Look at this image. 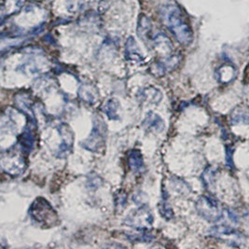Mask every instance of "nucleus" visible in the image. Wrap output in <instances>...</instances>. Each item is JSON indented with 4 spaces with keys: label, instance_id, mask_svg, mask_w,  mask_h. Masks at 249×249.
Masks as SVG:
<instances>
[{
    "label": "nucleus",
    "instance_id": "nucleus-27",
    "mask_svg": "<svg viewBox=\"0 0 249 249\" xmlns=\"http://www.w3.org/2000/svg\"><path fill=\"white\" fill-rule=\"evenodd\" d=\"M172 184H173L175 190L178 193H188L190 192V188H189L188 184H186L185 181H183L181 179L177 178L176 180H173Z\"/></svg>",
    "mask_w": 249,
    "mask_h": 249
},
{
    "label": "nucleus",
    "instance_id": "nucleus-11",
    "mask_svg": "<svg viewBox=\"0 0 249 249\" xmlns=\"http://www.w3.org/2000/svg\"><path fill=\"white\" fill-rule=\"evenodd\" d=\"M125 58L127 61L132 63H142L144 56L133 36H129L125 43Z\"/></svg>",
    "mask_w": 249,
    "mask_h": 249
},
{
    "label": "nucleus",
    "instance_id": "nucleus-1",
    "mask_svg": "<svg viewBox=\"0 0 249 249\" xmlns=\"http://www.w3.org/2000/svg\"><path fill=\"white\" fill-rule=\"evenodd\" d=\"M160 16L162 23L180 44L188 46L193 42V28L178 5L170 3L162 6L160 9Z\"/></svg>",
    "mask_w": 249,
    "mask_h": 249
},
{
    "label": "nucleus",
    "instance_id": "nucleus-20",
    "mask_svg": "<svg viewBox=\"0 0 249 249\" xmlns=\"http://www.w3.org/2000/svg\"><path fill=\"white\" fill-rule=\"evenodd\" d=\"M231 122L233 124H249V109L244 107H237L231 113Z\"/></svg>",
    "mask_w": 249,
    "mask_h": 249
},
{
    "label": "nucleus",
    "instance_id": "nucleus-16",
    "mask_svg": "<svg viewBox=\"0 0 249 249\" xmlns=\"http://www.w3.org/2000/svg\"><path fill=\"white\" fill-rule=\"evenodd\" d=\"M121 104L116 98H110L103 105L102 111L110 121L120 120Z\"/></svg>",
    "mask_w": 249,
    "mask_h": 249
},
{
    "label": "nucleus",
    "instance_id": "nucleus-28",
    "mask_svg": "<svg viewBox=\"0 0 249 249\" xmlns=\"http://www.w3.org/2000/svg\"><path fill=\"white\" fill-rule=\"evenodd\" d=\"M127 203V195L124 192H119L115 195V204L117 206L124 207Z\"/></svg>",
    "mask_w": 249,
    "mask_h": 249
},
{
    "label": "nucleus",
    "instance_id": "nucleus-18",
    "mask_svg": "<svg viewBox=\"0 0 249 249\" xmlns=\"http://www.w3.org/2000/svg\"><path fill=\"white\" fill-rule=\"evenodd\" d=\"M236 77V69L231 64H224L217 69V79L219 82L227 84Z\"/></svg>",
    "mask_w": 249,
    "mask_h": 249
},
{
    "label": "nucleus",
    "instance_id": "nucleus-13",
    "mask_svg": "<svg viewBox=\"0 0 249 249\" xmlns=\"http://www.w3.org/2000/svg\"><path fill=\"white\" fill-rule=\"evenodd\" d=\"M152 23L145 14H140L137 23V35L144 42L152 41Z\"/></svg>",
    "mask_w": 249,
    "mask_h": 249
},
{
    "label": "nucleus",
    "instance_id": "nucleus-6",
    "mask_svg": "<svg viewBox=\"0 0 249 249\" xmlns=\"http://www.w3.org/2000/svg\"><path fill=\"white\" fill-rule=\"evenodd\" d=\"M198 214L210 222H215L221 219L222 211L219 204L209 196H201L195 204Z\"/></svg>",
    "mask_w": 249,
    "mask_h": 249
},
{
    "label": "nucleus",
    "instance_id": "nucleus-7",
    "mask_svg": "<svg viewBox=\"0 0 249 249\" xmlns=\"http://www.w3.org/2000/svg\"><path fill=\"white\" fill-rule=\"evenodd\" d=\"M59 135L61 136L62 142L57 148L55 155L57 158L64 159L68 157L73 151V145H74V137L75 135L67 124H60L57 127Z\"/></svg>",
    "mask_w": 249,
    "mask_h": 249
},
{
    "label": "nucleus",
    "instance_id": "nucleus-10",
    "mask_svg": "<svg viewBox=\"0 0 249 249\" xmlns=\"http://www.w3.org/2000/svg\"><path fill=\"white\" fill-rule=\"evenodd\" d=\"M142 127L147 132L160 134L165 129V124L164 121L161 119L160 116L152 111H149L147 112L145 120L142 123Z\"/></svg>",
    "mask_w": 249,
    "mask_h": 249
},
{
    "label": "nucleus",
    "instance_id": "nucleus-2",
    "mask_svg": "<svg viewBox=\"0 0 249 249\" xmlns=\"http://www.w3.org/2000/svg\"><path fill=\"white\" fill-rule=\"evenodd\" d=\"M29 215L42 228H53L60 224L56 210L43 197H37L29 207Z\"/></svg>",
    "mask_w": 249,
    "mask_h": 249
},
{
    "label": "nucleus",
    "instance_id": "nucleus-21",
    "mask_svg": "<svg viewBox=\"0 0 249 249\" xmlns=\"http://www.w3.org/2000/svg\"><path fill=\"white\" fill-rule=\"evenodd\" d=\"M209 232L211 233V235H215V236H222V235L230 236V235H237L238 234L237 231L235 230H233L232 228L222 226V225L214 226L213 228H211Z\"/></svg>",
    "mask_w": 249,
    "mask_h": 249
},
{
    "label": "nucleus",
    "instance_id": "nucleus-9",
    "mask_svg": "<svg viewBox=\"0 0 249 249\" xmlns=\"http://www.w3.org/2000/svg\"><path fill=\"white\" fill-rule=\"evenodd\" d=\"M36 124H35L33 123L27 122V124L24 127L23 133L18 136V145L21 147V149L30 153L33 149L35 145V141H36V136L34 134V127Z\"/></svg>",
    "mask_w": 249,
    "mask_h": 249
},
{
    "label": "nucleus",
    "instance_id": "nucleus-23",
    "mask_svg": "<svg viewBox=\"0 0 249 249\" xmlns=\"http://www.w3.org/2000/svg\"><path fill=\"white\" fill-rule=\"evenodd\" d=\"M103 184V179L95 173L89 174L87 177V188L91 191H96Z\"/></svg>",
    "mask_w": 249,
    "mask_h": 249
},
{
    "label": "nucleus",
    "instance_id": "nucleus-25",
    "mask_svg": "<svg viewBox=\"0 0 249 249\" xmlns=\"http://www.w3.org/2000/svg\"><path fill=\"white\" fill-rule=\"evenodd\" d=\"M215 170L212 167H207L202 176V179L206 188H210L215 181Z\"/></svg>",
    "mask_w": 249,
    "mask_h": 249
},
{
    "label": "nucleus",
    "instance_id": "nucleus-19",
    "mask_svg": "<svg viewBox=\"0 0 249 249\" xmlns=\"http://www.w3.org/2000/svg\"><path fill=\"white\" fill-rule=\"evenodd\" d=\"M152 47L158 51H164L166 53H170L173 51V45L170 39L167 37L166 35L163 33H159L152 38Z\"/></svg>",
    "mask_w": 249,
    "mask_h": 249
},
{
    "label": "nucleus",
    "instance_id": "nucleus-17",
    "mask_svg": "<svg viewBox=\"0 0 249 249\" xmlns=\"http://www.w3.org/2000/svg\"><path fill=\"white\" fill-rule=\"evenodd\" d=\"M79 98L90 105H93L97 97H98V91L97 89L91 84H83L79 87Z\"/></svg>",
    "mask_w": 249,
    "mask_h": 249
},
{
    "label": "nucleus",
    "instance_id": "nucleus-26",
    "mask_svg": "<svg viewBox=\"0 0 249 249\" xmlns=\"http://www.w3.org/2000/svg\"><path fill=\"white\" fill-rule=\"evenodd\" d=\"M83 7V0H68V12L72 13L79 12Z\"/></svg>",
    "mask_w": 249,
    "mask_h": 249
},
{
    "label": "nucleus",
    "instance_id": "nucleus-22",
    "mask_svg": "<svg viewBox=\"0 0 249 249\" xmlns=\"http://www.w3.org/2000/svg\"><path fill=\"white\" fill-rule=\"evenodd\" d=\"M126 237L132 243H149L154 239V236L152 234L147 233V232H143V233L127 232Z\"/></svg>",
    "mask_w": 249,
    "mask_h": 249
},
{
    "label": "nucleus",
    "instance_id": "nucleus-5",
    "mask_svg": "<svg viewBox=\"0 0 249 249\" xmlns=\"http://www.w3.org/2000/svg\"><path fill=\"white\" fill-rule=\"evenodd\" d=\"M153 214L147 204L140 205L136 210L130 212L125 217L124 224L138 231H147L152 228Z\"/></svg>",
    "mask_w": 249,
    "mask_h": 249
},
{
    "label": "nucleus",
    "instance_id": "nucleus-3",
    "mask_svg": "<svg viewBox=\"0 0 249 249\" xmlns=\"http://www.w3.org/2000/svg\"><path fill=\"white\" fill-rule=\"evenodd\" d=\"M107 136V126L101 117L95 115L92 118V129L88 138L80 142V146L91 151L97 153L101 151L106 145Z\"/></svg>",
    "mask_w": 249,
    "mask_h": 249
},
{
    "label": "nucleus",
    "instance_id": "nucleus-14",
    "mask_svg": "<svg viewBox=\"0 0 249 249\" xmlns=\"http://www.w3.org/2000/svg\"><path fill=\"white\" fill-rule=\"evenodd\" d=\"M128 164L135 174H142L145 171L144 158L140 150L132 149L128 154Z\"/></svg>",
    "mask_w": 249,
    "mask_h": 249
},
{
    "label": "nucleus",
    "instance_id": "nucleus-12",
    "mask_svg": "<svg viewBox=\"0 0 249 249\" xmlns=\"http://www.w3.org/2000/svg\"><path fill=\"white\" fill-rule=\"evenodd\" d=\"M137 98L140 102L158 105L162 99V93L157 88L150 86L139 91L137 93Z\"/></svg>",
    "mask_w": 249,
    "mask_h": 249
},
{
    "label": "nucleus",
    "instance_id": "nucleus-4",
    "mask_svg": "<svg viewBox=\"0 0 249 249\" xmlns=\"http://www.w3.org/2000/svg\"><path fill=\"white\" fill-rule=\"evenodd\" d=\"M1 167L8 175L18 177L26 169V162L23 154L16 147H12L2 153Z\"/></svg>",
    "mask_w": 249,
    "mask_h": 249
},
{
    "label": "nucleus",
    "instance_id": "nucleus-8",
    "mask_svg": "<svg viewBox=\"0 0 249 249\" xmlns=\"http://www.w3.org/2000/svg\"><path fill=\"white\" fill-rule=\"evenodd\" d=\"M179 63H180L179 54H172V55L154 62L150 66L149 71L155 77H162L167 72L178 68Z\"/></svg>",
    "mask_w": 249,
    "mask_h": 249
},
{
    "label": "nucleus",
    "instance_id": "nucleus-24",
    "mask_svg": "<svg viewBox=\"0 0 249 249\" xmlns=\"http://www.w3.org/2000/svg\"><path fill=\"white\" fill-rule=\"evenodd\" d=\"M158 209L160 214L164 219L171 220L172 218H174V211L170 205L166 203L165 200L159 203Z\"/></svg>",
    "mask_w": 249,
    "mask_h": 249
},
{
    "label": "nucleus",
    "instance_id": "nucleus-15",
    "mask_svg": "<svg viewBox=\"0 0 249 249\" xmlns=\"http://www.w3.org/2000/svg\"><path fill=\"white\" fill-rule=\"evenodd\" d=\"M24 2L25 0H3L1 9L2 20L5 16L9 17L20 12L23 8Z\"/></svg>",
    "mask_w": 249,
    "mask_h": 249
}]
</instances>
